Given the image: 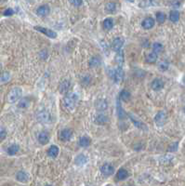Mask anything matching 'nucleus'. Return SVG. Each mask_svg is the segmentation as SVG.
<instances>
[{
	"label": "nucleus",
	"mask_w": 185,
	"mask_h": 186,
	"mask_svg": "<svg viewBox=\"0 0 185 186\" xmlns=\"http://www.w3.org/2000/svg\"><path fill=\"white\" fill-rule=\"evenodd\" d=\"M78 100L79 97L77 93H69L63 99V105L69 111H74L78 103Z\"/></svg>",
	"instance_id": "nucleus-1"
},
{
	"label": "nucleus",
	"mask_w": 185,
	"mask_h": 186,
	"mask_svg": "<svg viewBox=\"0 0 185 186\" xmlns=\"http://www.w3.org/2000/svg\"><path fill=\"white\" fill-rule=\"evenodd\" d=\"M22 95V89L19 87L13 88L7 95V100L10 103H15L17 100H19Z\"/></svg>",
	"instance_id": "nucleus-2"
},
{
	"label": "nucleus",
	"mask_w": 185,
	"mask_h": 186,
	"mask_svg": "<svg viewBox=\"0 0 185 186\" xmlns=\"http://www.w3.org/2000/svg\"><path fill=\"white\" fill-rule=\"evenodd\" d=\"M37 120L41 123H49L51 121V115L47 111V110H41L36 114Z\"/></svg>",
	"instance_id": "nucleus-3"
},
{
	"label": "nucleus",
	"mask_w": 185,
	"mask_h": 186,
	"mask_svg": "<svg viewBox=\"0 0 185 186\" xmlns=\"http://www.w3.org/2000/svg\"><path fill=\"white\" fill-rule=\"evenodd\" d=\"M113 79L115 83H120L124 79V71L122 66H118L113 71Z\"/></svg>",
	"instance_id": "nucleus-4"
},
{
	"label": "nucleus",
	"mask_w": 185,
	"mask_h": 186,
	"mask_svg": "<svg viewBox=\"0 0 185 186\" xmlns=\"http://www.w3.org/2000/svg\"><path fill=\"white\" fill-rule=\"evenodd\" d=\"M166 121V114L164 111L158 112L155 117V122L157 126H162Z\"/></svg>",
	"instance_id": "nucleus-5"
},
{
	"label": "nucleus",
	"mask_w": 185,
	"mask_h": 186,
	"mask_svg": "<svg viewBox=\"0 0 185 186\" xmlns=\"http://www.w3.org/2000/svg\"><path fill=\"white\" fill-rule=\"evenodd\" d=\"M35 29L42 33H44L45 36H47L49 38H56L57 37V33L50 30V29H48V28H45V27H42V26H35Z\"/></svg>",
	"instance_id": "nucleus-6"
},
{
	"label": "nucleus",
	"mask_w": 185,
	"mask_h": 186,
	"mask_svg": "<svg viewBox=\"0 0 185 186\" xmlns=\"http://www.w3.org/2000/svg\"><path fill=\"white\" fill-rule=\"evenodd\" d=\"M70 87H71L70 80L64 79L60 83V85H59V91H60V93H62V94H65V93L69 91Z\"/></svg>",
	"instance_id": "nucleus-7"
},
{
	"label": "nucleus",
	"mask_w": 185,
	"mask_h": 186,
	"mask_svg": "<svg viewBox=\"0 0 185 186\" xmlns=\"http://www.w3.org/2000/svg\"><path fill=\"white\" fill-rule=\"evenodd\" d=\"M100 172H102L104 176H111L114 172V167L109 163H106L102 166L100 167Z\"/></svg>",
	"instance_id": "nucleus-8"
},
{
	"label": "nucleus",
	"mask_w": 185,
	"mask_h": 186,
	"mask_svg": "<svg viewBox=\"0 0 185 186\" xmlns=\"http://www.w3.org/2000/svg\"><path fill=\"white\" fill-rule=\"evenodd\" d=\"M108 107V103H107V100H104V99H99L96 100L95 103V108L96 110H98V111L100 112H103L105 111V110L107 109Z\"/></svg>",
	"instance_id": "nucleus-9"
},
{
	"label": "nucleus",
	"mask_w": 185,
	"mask_h": 186,
	"mask_svg": "<svg viewBox=\"0 0 185 186\" xmlns=\"http://www.w3.org/2000/svg\"><path fill=\"white\" fill-rule=\"evenodd\" d=\"M124 46V39L122 37H116L114 39L113 43H112V48L114 51H119L121 50L122 47Z\"/></svg>",
	"instance_id": "nucleus-10"
},
{
	"label": "nucleus",
	"mask_w": 185,
	"mask_h": 186,
	"mask_svg": "<svg viewBox=\"0 0 185 186\" xmlns=\"http://www.w3.org/2000/svg\"><path fill=\"white\" fill-rule=\"evenodd\" d=\"M155 22L153 18H151V17H147V18H145L143 21H142L141 26H142V28L148 30V29L153 28L155 26Z\"/></svg>",
	"instance_id": "nucleus-11"
},
{
	"label": "nucleus",
	"mask_w": 185,
	"mask_h": 186,
	"mask_svg": "<svg viewBox=\"0 0 185 186\" xmlns=\"http://www.w3.org/2000/svg\"><path fill=\"white\" fill-rule=\"evenodd\" d=\"M151 87L155 91L161 90L164 88V81L160 78H155L153 80L152 84H151Z\"/></svg>",
	"instance_id": "nucleus-12"
},
{
	"label": "nucleus",
	"mask_w": 185,
	"mask_h": 186,
	"mask_svg": "<svg viewBox=\"0 0 185 186\" xmlns=\"http://www.w3.org/2000/svg\"><path fill=\"white\" fill-rule=\"evenodd\" d=\"M73 136V131L69 129H64L60 132V139L62 141H69Z\"/></svg>",
	"instance_id": "nucleus-13"
},
{
	"label": "nucleus",
	"mask_w": 185,
	"mask_h": 186,
	"mask_svg": "<svg viewBox=\"0 0 185 186\" xmlns=\"http://www.w3.org/2000/svg\"><path fill=\"white\" fill-rule=\"evenodd\" d=\"M129 118H130V120L132 121V123L135 125V126H137V128H139L140 129H141V130H148V129H147V126H146V125L144 124V123H142L141 121H140V120H138L137 118H135L132 115H129Z\"/></svg>",
	"instance_id": "nucleus-14"
},
{
	"label": "nucleus",
	"mask_w": 185,
	"mask_h": 186,
	"mask_svg": "<svg viewBox=\"0 0 185 186\" xmlns=\"http://www.w3.org/2000/svg\"><path fill=\"white\" fill-rule=\"evenodd\" d=\"M50 11V8L48 5H43V6H40L37 10H36V14L38 16H41V17H44V16H47Z\"/></svg>",
	"instance_id": "nucleus-15"
},
{
	"label": "nucleus",
	"mask_w": 185,
	"mask_h": 186,
	"mask_svg": "<svg viewBox=\"0 0 185 186\" xmlns=\"http://www.w3.org/2000/svg\"><path fill=\"white\" fill-rule=\"evenodd\" d=\"M49 141V136H48V134L47 132H40L39 135H38V141L41 143V144H47V143Z\"/></svg>",
	"instance_id": "nucleus-16"
},
{
	"label": "nucleus",
	"mask_w": 185,
	"mask_h": 186,
	"mask_svg": "<svg viewBox=\"0 0 185 186\" xmlns=\"http://www.w3.org/2000/svg\"><path fill=\"white\" fill-rule=\"evenodd\" d=\"M16 179L21 182H27L29 180V176L26 172L24 171H19L16 175Z\"/></svg>",
	"instance_id": "nucleus-17"
},
{
	"label": "nucleus",
	"mask_w": 185,
	"mask_h": 186,
	"mask_svg": "<svg viewBox=\"0 0 185 186\" xmlns=\"http://www.w3.org/2000/svg\"><path fill=\"white\" fill-rule=\"evenodd\" d=\"M88 163V157L85 155H78L75 158V164L77 166H84Z\"/></svg>",
	"instance_id": "nucleus-18"
},
{
	"label": "nucleus",
	"mask_w": 185,
	"mask_h": 186,
	"mask_svg": "<svg viewBox=\"0 0 185 186\" xmlns=\"http://www.w3.org/2000/svg\"><path fill=\"white\" fill-rule=\"evenodd\" d=\"M124 52L123 50H119V51H117L116 55H115V58H114V61L115 62L118 64V66H122L123 63H124Z\"/></svg>",
	"instance_id": "nucleus-19"
},
{
	"label": "nucleus",
	"mask_w": 185,
	"mask_h": 186,
	"mask_svg": "<svg viewBox=\"0 0 185 186\" xmlns=\"http://www.w3.org/2000/svg\"><path fill=\"white\" fill-rule=\"evenodd\" d=\"M48 155L49 157H52V158L57 157V155H59V147L56 145L50 146L49 149L48 150Z\"/></svg>",
	"instance_id": "nucleus-20"
},
{
	"label": "nucleus",
	"mask_w": 185,
	"mask_h": 186,
	"mask_svg": "<svg viewBox=\"0 0 185 186\" xmlns=\"http://www.w3.org/2000/svg\"><path fill=\"white\" fill-rule=\"evenodd\" d=\"M146 62L148 63H155L157 61V53L155 51H151L146 55Z\"/></svg>",
	"instance_id": "nucleus-21"
},
{
	"label": "nucleus",
	"mask_w": 185,
	"mask_h": 186,
	"mask_svg": "<svg viewBox=\"0 0 185 186\" xmlns=\"http://www.w3.org/2000/svg\"><path fill=\"white\" fill-rule=\"evenodd\" d=\"M108 116L107 115H99L95 117V123L96 124H99V125H103L105 123L108 122Z\"/></svg>",
	"instance_id": "nucleus-22"
},
{
	"label": "nucleus",
	"mask_w": 185,
	"mask_h": 186,
	"mask_svg": "<svg viewBox=\"0 0 185 186\" xmlns=\"http://www.w3.org/2000/svg\"><path fill=\"white\" fill-rule=\"evenodd\" d=\"M128 177H129V172L126 170L125 168H121V170H119L116 174V178L119 181H123L125 179H127Z\"/></svg>",
	"instance_id": "nucleus-23"
},
{
	"label": "nucleus",
	"mask_w": 185,
	"mask_h": 186,
	"mask_svg": "<svg viewBox=\"0 0 185 186\" xmlns=\"http://www.w3.org/2000/svg\"><path fill=\"white\" fill-rule=\"evenodd\" d=\"M100 63H102V60H100V57H97V56L92 57L89 60V66L90 67H98L100 65Z\"/></svg>",
	"instance_id": "nucleus-24"
},
{
	"label": "nucleus",
	"mask_w": 185,
	"mask_h": 186,
	"mask_svg": "<svg viewBox=\"0 0 185 186\" xmlns=\"http://www.w3.org/2000/svg\"><path fill=\"white\" fill-rule=\"evenodd\" d=\"M90 143H91V140L87 136L81 137L79 140V145L81 147H88L90 145Z\"/></svg>",
	"instance_id": "nucleus-25"
},
{
	"label": "nucleus",
	"mask_w": 185,
	"mask_h": 186,
	"mask_svg": "<svg viewBox=\"0 0 185 186\" xmlns=\"http://www.w3.org/2000/svg\"><path fill=\"white\" fill-rule=\"evenodd\" d=\"M19 150H20V147H19L18 144H11L10 147L7 148V152L10 155H16L17 153H18Z\"/></svg>",
	"instance_id": "nucleus-26"
},
{
	"label": "nucleus",
	"mask_w": 185,
	"mask_h": 186,
	"mask_svg": "<svg viewBox=\"0 0 185 186\" xmlns=\"http://www.w3.org/2000/svg\"><path fill=\"white\" fill-rule=\"evenodd\" d=\"M116 108H117V115H118V117L120 118V119H123V118H125L126 117V115H127V114L124 112V110H123V108H122V106L120 104V101L119 100H117Z\"/></svg>",
	"instance_id": "nucleus-27"
},
{
	"label": "nucleus",
	"mask_w": 185,
	"mask_h": 186,
	"mask_svg": "<svg viewBox=\"0 0 185 186\" xmlns=\"http://www.w3.org/2000/svg\"><path fill=\"white\" fill-rule=\"evenodd\" d=\"M103 28L105 30H111L113 28V26H114V21H113V19H111V18L105 19L103 21Z\"/></svg>",
	"instance_id": "nucleus-28"
},
{
	"label": "nucleus",
	"mask_w": 185,
	"mask_h": 186,
	"mask_svg": "<svg viewBox=\"0 0 185 186\" xmlns=\"http://www.w3.org/2000/svg\"><path fill=\"white\" fill-rule=\"evenodd\" d=\"M169 20L172 22H177L180 20V13L177 10H172L169 14Z\"/></svg>",
	"instance_id": "nucleus-29"
},
{
	"label": "nucleus",
	"mask_w": 185,
	"mask_h": 186,
	"mask_svg": "<svg viewBox=\"0 0 185 186\" xmlns=\"http://www.w3.org/2000/svg\"><path fill=\"white\" fill-rule=\"evenodd\" d=\"M120 100H124V101H128L129 99H130V93L126 90V89H123L121 92H120V96H119Z\"/></svg>",
	"instance_id": "nucleus-30"
},
{
	"label": "nucleus",
	"mask_w": 185,
	"mask_h": 186,
	"mask_svg": "<svg viewBox=\"0 0 185 186\" xmlns=\"http://www.w3.org/2000/svg\"><path fill=\"white\" fill-rule=\"evenodd\" d=\"M164 49V47L161 43H158V42H155V43L153 44V51H155V53H161Z\"/></svg>",
	"instance_id": "nucleus-31"
},
{
	"label": "nucleus",
	"mask_w": 185,
	"mask_h": 186,
	"mask_svg": "<svg viewBox=\"0 0 185 186\" xmlns=\"http://www.w3.org/2000/svg\"><path fill=\"white\" fill-rule=\"evenodd\" d=\"M29 104H30L29 100H28L27 98H24V99H22V100H20V103H19L18 106H19L20 108H27V107L29 106Z\"/></svg>",
	"instance_id": "nucleus-32"
},
{
	"label": "nucleus",
	"mask_w": 185,
	"mask_h": 186,
	"mask_svg": "<svg viewBox=\"0 0 185 186\" xmlns=\"http://www.w3.org/2000/svg\"><path fill=\"white\" fill-rule=\"evenodd\" d=\"M166 14L163 12H157L156 13V20L159 23H163L166 21Z\"/></svg>",
	"instance_id": "nucleus-33"
},
{
	"label": "nucleus",
	"mask_w": 185,
	"mask_h": 186,
	"mask_svg": "<svg viewBox=\"0 0 185 186\" xmlns=\"http://www.w3.org/2000/svg\"><path fill=\"white\" fill-rule=\"evenodd\" d=\"M115 8H116V6H115V4H114V2H109V3L106 5V7H105V10H106L108 12H110V13L114 12V11L115 10Z\"/></svg>",
	"instance_id": "nucleus-34"
},
{
	"label": "nucleus",
	"mask_w": 185,
	"mask_h": 186,
	"mask_svg": "<svg viewBox=\"0 0 185 186\" xmlns=\"http://www.w3.org/2000/svg\"><path fill=\"white\" fill-rule=\"evenodd\" d=\"M10 73L6 72V73H4V74H2V77H1V81H2V82H7V81L10 80Z\"/></svg>",
	"instance_id": "nucleus-35"
},
{
	"label": "nucleus",
	"mask_w": 185,
	"mask_h": 186,
	"mask_svg": "<svg viewBox=\"0 0 185 186\" xmlns=\"http://www.w3.org/2000/svg\"><path fill=\"white\" fill-rule=\"evenodd\" d=\"M7 137V131L4 128H0V141H3Z\"/></svg>",
	"instance_id": "nucleus-36"
},
{
	"label": "nucleus",
	"mask_w": 185,
	"mask_h": 186,
	"mask_svg": "<svg viewBox=\"0 0 185 186\" xmlns=\"http://www.w3.org/2000/svg\"><path fill=\"white\" fill-rule=\"evenodd\" d=\"M159 68H160L161 70H163V71H166L167 68H169V63L166 62H162L160 64H159Z\"/></svg>",
	"instance_id": "nucleus-37"
},
{
	"label": "nucleus",
	"mask_w": 185,
	"mask_h": 186,
	"mask_svg": "<svg viewBox=\"0 0 185 186\" xmlns=\"http://www.w3.org/2000/svg\"><path fill=\"white\" fill-rule=\"evenodd\" d=\"M70 2L75 7H79L83 4V0H70Z\"/></svg>",
	"instance_id": "nucleus-38"
},
{
	"label": "nucleus",
	"mask_w": 185,
	"mask_h": 186,
	"mask_svg": "<svg viewBox=\"0 0 185 186\" xmlns=\"http://www.w3.org/2000/svg\"><path fill=\"white\" fill-rule=\"evenodd\" d=\"M4 16H11L14 14V10H12V8H7V10H6L4 11Z\"/></svg>",
	"instance_id": "nucleus-39"
},
{
	"label": "nucleus",
	"mask_w": 185,
	"mask_h": 186,
	"mask_svg": "<svg viewBox=\"0 0 185 186\" xmlns=\"http://www.w3.org/2000/svg\"><path fill=\"white\" fill-rule=\"evenodd\" d=\"M178 143H174V144L173 145H171L170 147H169V151L170 152H175V151H177V149H178Z\"/></svg>",
	"instance_id": "nucleus-40"
},
{
	"label": "nucleus",
	"mask_w": 185,
	"mask_h": 186,
	"mask_svg": "<svg viewBox=\"0 0 185 186\" xmlns=\"http://www.w3.org/2000/svg\"><path fill=\"white\" fill-rule=\"evenodd\" d=\"M40 56H41L42 59H46L48 57V53H47L46 50H42V51L40 52Z\"/></svg>",
	"instance_id": "nucleus-41"
},
{
	"label": "nucleus",
	"mask_w": 185,
	"mask_h": 186,
	"mask_svg": "<svg viewBox=\"0 0 185 186\" xmlns=\"http://www.w3.org/2000/svg\"><path fill=\"white\" fill-rule=\"evenodd\" d=\"M128 2H130V3H133L134 1H135V0H127Z\"/></svg>",
	"instance_id": "nucleus-42"
},
{
	"label": "nucleus",
	"mask_w": 185,
	"mask_h": 186,
	"mask_svg": "<svg viewBox=\"0 0 185 186\" xmlns=\"http://www.w3.org/2000/svg\"><path fill=\"white\" fill-rule=\"evenodd\" d=\"M183 82H184V84H185V77H184V79H183Z\"/></svg>",
	"instance_id": "nucleus-43"
},
{
	"label": "nucleus",
	"mask_w": 185,
	"mask_h": 186,
	"mask_svg": "<svg viewBox=\"0 0 185 186\" xmlns=\"http://www.w3.org/2000/svg\"><path fill=\"white\" fill-rule=\"evenodd\" d=\"M46 186H51V185H46Z\"/></svg>",
	"instance_id": "nucleus-44"
},
{
	"label": "nucleus",
	"mask_w": 185,
	"mask_h": 186,
	"mask_svg": "<svg viewBox=\"0 0 185 186\" xmlns=\"http://www.w3.org/2000/svg\"><path fill=\"white\" fill-rule=\"evenodd\" d=\"M184 112H185V108H184Z\"/></svg>",
	"instance_id": "nucleus-45"
}]
</instances>
